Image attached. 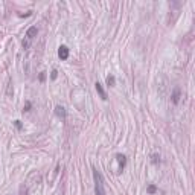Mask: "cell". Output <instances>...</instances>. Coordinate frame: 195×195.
I'll list each match as a JSON object with an SVG mask.
<instances>
[{
  "instance_id": "cell-1",
  "label": "cell",
  "mask_w": 195,
  "mask_h": 195,
  "mask_svg": "<svg viewBox=\"0 0 195 195\" xmlns=\"http://www.w3.org/2000/svg\"><path fill=\"white\" fill-rule=\"evenodd\" d=\"M93 178H95V194L105 195V186H104V178L102 174L98 169H93Z\"/></svg>"
},
{
  "instance_id": "cell-2",
  "label": "cell",
  "mask_w": 195,
  "mask_h": 195,
  "mask_svg": "<svg viewBox=\"0 0 195 195\" xmlns=\"http://www.w3.org/2000/svg\"><path fill=\"white\" fill-rule=\"evenodd\" d=\"M37 34H38V29H37L35 26H32V28H29V29L26 31V35H24V40H23V43H21L23 49H29V47H31V44H32L34 38L37 37Z\"/></svg>"
},
{
  "instance_id": "cell-3",
  "label": "cell",
  "mask_w": 195,
  "mask_h": 195,
  "mask_svg": "<svg viewBox=\"0 0 195 195\" xmlns=\"http://www.w3.org/2000/svg\"><path fill=\"white\" fill-rule=\"evenodd\" d=\"M58 56L61 58V60H67L69 58V47L67 46H60V49H58Z\"/></svg>"
},
{
  "instance_id": "cell-4",
  "label": "cell",
  "mask_w": 195,
  "mask_h": 195,
  "mask_svg": "<svg viewBox=\"0 0 195 195\" xmlns=\"http://www.w3.org/2000/svg\"><path fill=\"white\" fill-rule=\"evenodd\" d=\"M95 87H96V91L99 93V96L105 101V99H107V93H105V90H104V87H102V84H101V82H96V84H95Z\"/></svg>"
},
{
  "instance_id": "cell-5",
  "label": "cell",
  "mask_w": 195,
  "mask_h": 195,
  "mask_svg": "<svg viewBox=\"0 0 195 195\" xmlns=\"http://www.w3.org/2000/svg\"><path fill=\"white\" fill-rule=\"evenodd\" d=\"M55 114H56L58 117L64 119V117H66V110H64V107H61V105L55 107Z\"/></svg>"
},
{
  "instance_id": "cell-6",
  "label": "cell",
  "mask_w": 195,
  "mask_h": 195,
  "mask_svg": "<svg viewBox=\"0 0 195 195\" xmlns=\"http://www.w3.org/2000/svg\"><path fill=\"white\" fill-rule=\"evenodd\" d=\"M116 157H117V160H119V171H124L125 163H126V159H125V156H122V154H117Z\"/></svg>"
},
{
  "instance_id": "cell-7",
  "label": "cell",
  "mask_w": 195,
  "mask_h": 195,
  "mask_svg": "<svg viewBox=\"0 0 195 195\" xmlns=\"http://www.w3.org/2000/svg\"><path fill=\"white\" fill-rule=\"evenodd\" d=\"M180 101V87H175L174 89V93H172V102L174 104H178Z\"/></svg>"
},
{
  "instance_id": "cell-8",
  "label": "cell",
  "mask_w": 195,
  "mask_h": 195,
  "mask_svg": "<svg viewBox=\"0 0 195 195\" xmlns=\"http://www.w3.org/2000/svg\"><path fill=\"white\" fill-rule=\"evenodd\" d=\"M114 84H116V79H114V76H113V75H108V76H107V86L113 87Z\"/></svg>"
},
{
  "instance_id": "cell-9",
  "label": "cell",
  "mask_w": 195,
  "mask_h": 195,
  "mask_svg": "<svg viewBox=\"0 0 195 195\" xmlns=\"http://www.w3.org/2000/svg\"><path fill=\"white\" fill-rule=\"evenodd\" d=\"M156 191H157V188H156V186H154V184H151V186H149V188H148V192H149V194H154V192H156Z\"/></svg>"
},
{
  "instance_id": "cell-10",
  "label": "cell",
  "mask_w": 195,
  "mask_h": 195,
  "mask_svg": "<svg viewBox=\"0 0 195 195\" xmlns=\"http://www.w3.org/2000/svg\"><path fill=\"white\" fill-rule=\"evenodd\" d=\"M56 76H58V72L52 70V73H51V78H52V79H56Z\"/></svg>"
},
{
  "instance_id": "cell-11",
  "label": "cell",
  "mask_w": 195,
  "mask_h": 195,
  "mask_svg": "<svg viewBox=\"0 0 195 195\" xmlns=\"http://www.w3.org/2000/svg\"><path fill=\"white\" fill-rule=\"evenodd\" d=\"M46 79V72H41L40 73V81H44Z\"/></svg>"
},
{
  "instance_id": "cell-12",
  "label": "cell",
  "mask_w": 195,
  "mask_h": 195,
  "mask_svg": "<svg viewBox=\"0 0 195 195\" xmlns=\"http://www.w3.org/2000/svg\"><path fill=\"white\" fill-rule=\"evenodd\" d=\"M16 126H17L18 130H20V128H21V124H20V121H16Z\"/></svg>"
}]
</instances>
